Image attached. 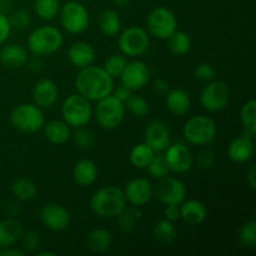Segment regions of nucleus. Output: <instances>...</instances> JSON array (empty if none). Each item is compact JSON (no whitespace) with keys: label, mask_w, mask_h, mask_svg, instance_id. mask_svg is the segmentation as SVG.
<instances>
[{"label":"nucleus","mask_w":256,"mask_h":256,"mask_svg":"<svg viewBox=\"0 0 256 256\" xmlns=\"http://www.w3.org/2000/svg\"><path fill=\"white\" fill-rule=\"evenodd\" d=\"M154 196L164 205H180L186 198V188L182 180L166 175L159 179L154 189Z\"/></svg>","instance_id":"12"},{"label":"nucleus","mask_w":256,"mask_h":256,"mask_svg":"<svg viewBox=\"0 0 256 256\" xmlns=\"http://www.w3.org/2000/svg\"><path fill=\"white\" fill-rule=\"evenodd\" d=\"M169 82L164 79H156L152 82V90L158 94H166L169 92Z\"/></svg>","instance_id":"48"},{"label":"nucleus","mask_w":256,"mask_h":256,"mask_svg":"<svg viewBox=\"0 0 256 256\" xmlns=\"http://www.w3.org/2000/svg\"><path fill=\"white\" fill-rule=\"evenodd\" d=\"M126 202L134 206L146 205L154 196V188L149 180L144 178H136L130 180L124 190Z\"/></svg>","instance_id":"16"},{"label":"nucleus","mask_w":256,"mask_h":256,"mask_svg":"<svg viewBox=\"0 0 256 256\" xmlns=\"http://www.w3.org/2000/svg\"><path fill=\"white\" fill-rule=\"evenodd\" d=\"M72 179L80 186H90L98 179V166L92 160L82 159L72 168Z\"/></svg>","instance_id":"24"},{"label":"nucleus","mask_w":256,"mask_h":256,"mask_svg":"<svg viewBox=\"0 0 256 256\" xmlns=\"http://www.w3.org/2000/svg\"><path fill=\"white\" fill-rule=\"evenodd\" d=\"M246 182L249 184V186L252 189H255L256 188V165L255 164H250L249 168L246 169Z\"/></svg>","instance_id":"49"},{"label":"nucleus","mask_w":256,"mask_h":256,"mask_svg":"<svg viewBox=\"0 0 256 256\" xmlns=\"http://www.w3.org/2000/svg\"><path fill=\"white\" fill-rule=\"evenodd\" d=\"M112 2L116 5H119V6H122V5H126L129 4L130 0H112Z\"/></svg>","instance_id":"52"},{"label":"nucleus","mask_w":256,"mask_h":256,"mask_svg":"<svg viewBox=\"0 0 256 256\" xmlns=\"http://www.w3.org/2000/svg\"><path fill=\"white\" fill-rule=\"evenodd\" d=\"M12 192L14 196L20 202H29L36 196L38 188L32 180L26 179V178H20L12 182Z\"/></svg>","instance_id":"33"},{"label":"nucleus","mask_w":256,"mask_h":256,"mask_svg":"<svg viewBox=\"0 0 256 256\" xmlns=\"http://www.w3.org/2000/svg\"><path fill=\"white\" fill-rule=\"evenodd\" d=\"M62 45V34L58 28L50 25L35 28L28 36V49L34 55H52Z\"/></svg>","instance_id":"3"},{"label":"nucleus","mask_w":256,"mask_h":256,"mask_svg":"<svg viewBox=\"0 0 256 256\" xmlns=\"http://www.w3.org/2000/svg\"><path fill=\"white\" fill-rule=\"evenodd\" d=\"M29 60L28 52L22 45L9 44L0 50V62L9 69H20Z\"/></svg>","instance_id":"23"},{"label":"nucleus","mask_w":256,"mask_h":256,"mask_svg":"<svg viewBox=\"0 0 256 256\" xmlns=\"http://www.w3.org/2000/svg\"><path fill=\"white\" fill-rule=\"evenodd\" d=\"M118 228L122 232H132L138 228L139 220L142 218V210L139 206H126L118 215Z\"/></svg>","instance_id":"30"},{"label":"nucleus","mask_w":256,"mask_h":256,"mask_svg":"<svg viewBox=\"0 0 256 256\" xmlns=\"http://www.w3.org/2000/svg\"><path fill=\"white\" fill-rule=\"evenodd\" d=\"M208 218V208L196 199L184 200L180 204V219L192 226L202 224Z\"/></svg>","instance_id":"20"},{"label":"nucleus","mask_w":256,"mask_h":256,"mask_svg":"<svg viewBox=\"0 0 256 256\" xmlns=\"http://www.w3.org/2000/svg\"><path fill=\"white\" fill-rule=\"evenodd\" d=\"M99 28L106 36H114L122 29L119 14L112 9H105L99 16Z\"/></svg>","instance_id":"31"},{"label":"nucleus","mask_w":256,"mask_h":256,"mask_svg":"<svg viewBox=\"0 0 256 256\" xmlns=\"http://www.w3.org/2000/svg\"><path fill=\"white\" fill-rule=\"evenodd\" d=\"M44 135L54 145H62L72 138L70 126L64 120H50L42 126Z\"/></svg>","instance_id":"25"},{"label":"nucleus","mask_w":256,"mask_h":256,"mask_svg":"<svg viewBox=\"0 0 256 256\" xmlns=\"http://www.w3.org/2000/svg\"><path fill=\"white\" fill-rule=\"evenodd\" d=\"M94 110L92 116H95L96 122L106 130H114L120 126L125 118V104L120 100H118L114 95H108L102 98L99 102Z\"/></svg>","instance_id":"7"},{"label":"nucleus","mask_w":256,"mask_h":256,"mask_svg":"<svg viewBox=\"0 0 256 256\" xmlns=\"http://www.w3.org/2000/svg\"><path fill=\"white\" fill-rule=\"evenodd\" d=\"M12 24L6 15L0 12V45L4 44L12 32Z\"/></svg>","instance_id":"45"},{"label":"nucleus","mask_w":256,"mask_h":256,"mask_svg":"<svg viewBox=\"0 0 256 256\" xmlns=\"http://www.w3.org/2000/svg\"><path fill=\"white\" fill-rule=\"evenodd\" d=\"M254 152V139L248 138L244 134L234 138L228 146V155H229L230 160L238 162V164H244V162L252 160Z\"/></svg>","instance_id":"19"},{"label":"nucleus","mask_w":256,"mask_h":256,"mask_svg":"<svg viewBox=\"0 0 256 256\" xmlns=\"http://www.w3.org/2000/svg\"><path fill=\"white\" fill-rule=\"evenodd\" d=\"M60 24L70 34H80L89 28L90 15L84 4L75 0L60 6Z\"/></svg>","instance_id":"8"},{"label":"nucleus","mask_w":256,"mask_h":256,"mask_svg":"<svg viewBox=\"0 0 256 256\" xmlns=\"http://www.w3.org/2000/svg\"><path fill=\"white\" fill-rule=\"evenodd\" d=\"M240 122L244 126L242 134L248 138L255 139L256 134V102L255 99H250L242 105L240 110Z\"/></svg>","instance_id":"28"},{"label":"nucleus","mask_w":256,"mask_h":256,"mask_svg":"<svg viewBox=\"0 0 256 256\" xmlns=\"http://www.w3.org/2000/svg\"><path fill=\"white\" fill-rule=\"evenodd\" d=\"M229 85L222 80H212L200 94V104L210 112H218L224 110L230 102Z\"/></svg>","instance_id":"11"},{"label":"nucleus","mask_w":256,"mask_h":256,"mask_svg":"<svg viewBox=\"0 0 256 256\" xmlns=\"http://www.w3.org/2000/svg\"><path fill=\"white\" fill-rule=\"evenodd\" d=\"M5 2H6V0H0V9H2V8L4 6Z\"/></svg>","instance_id":"54"},{"label":"nucleus","mask_w":256,"mask_h":256,"mask_svg":"<svg viewBox=\"0 0 256 256\" xmlns=\"http://www.w3.org/2000/svg\"><path fill=\"white\" fill-rule=\"evenodd\" d=\"M118 45L125 56H140L149 49L150 34L142 26H129L120 34Z\"/></svg>","instance_id":"10"},{"label":"nucleus","mask_w":256,"mask_h":256,"mask_svg":"<svg viewBox=\"0 0 256 256\" xmlns=\"http://www.w3.org/2000/svg\"><path fill=\"white\" fill-rule=\"evenodd\" d=\"M96 52L92 45L86 42H78L70 45L68 50V59L70 64L74 65L75 68L82 69L85 66H89L94 62Z\"/></svg>","instance_id":"21"},{"label":"nucleus","mask_w":256,"mask_h":256,"mask_svg":"<svg viewBox=\"0 0 256 256\" xmlns=\"http://www.w3.org/2000/svg\"><path fill=\"white\" fill-rule=\"evenodd\" d=\"M168 46L174 55H185L192 49V38L184 32H175L168 38Z\"/></svg>","instance_id":"34"},{"label":"nucleus","mask_w":256,"mask_h":256,"mask_svg":"<svg viewBox=\"0 0 256 256\" xmlns=\"http://www.w3.org/2000/svg\"><path fill=\"white\" fill-rule=\"evenodd\" d=\"M38 256H55V252H38Z\"/></svg>","instance_id":"53"},{"label":"nucleus","mask_w":256,"mask_h":256,"mask_svg":"<svg viewBox=\"0 0 256 256\" xmlns=\"http://www.w3.org/2000/svg\"><path fill=\"white\" fill-rule=\"evenodd\" d=\"M22 235V222L16 218H6L0 222V249L12 246Z\"/></svg>","instance_id":"26"},{"label":"nucleus","mask_w":256,"mask_h":256,"mask_svg":"<svg viewBox=\"0 0 256 256\" xmlns=\"http://www.w3.org/2000/svg\"><path fill=\"white\" fill-rule=\"evenodd\" d=\"M40 246V234L36 230H28L22 236V249L24 252H35Z\"/></svg>","instance_id":"42"},{"label":"nucleus","mask_w":256,"mask_h":256,"mask_svg":"<svg viewBox=\"0 0 256 256\" xmlns=\"http://www.w3.org/2000/svg\"><path fill=\"white\" fill-rule=\"evenodd\" d=\"M125 108H128L130 112H132L134 116L136 118H144L149 114V102H146V99H144L142 96L139 95H132L130 99L125 102Z\"/></svg>","instance_id":"39"},{"label":"nucleus","mask_w":256,"mask_h":256,"mask_svg":"<svg viewBox=\"0 0 256 256\" xmlns=\"http://www.w3.org/2000/svg\"><path fill=\"white\" fill-rule=\"evenodd\" d=\"M145 142L155 152H164L172 142L169 126L162 120H152L145 129Z\"/></svg>","instance_id":"17"},{"label":"nucleus","mask_w":256,"mask_h":256,"mask_svg":"<svg viewBox=\"0 0 256 256\" xmlns=\"http://www.w3.org/2000/svg\"><path fill=\"white\" fill-rule=\"evenodd\" d=\"M70 139L74 140L75 144L79 148H82V149L92 148L95 144V142H96L94 132L90 130L89 128H86V125L85 126L75 128V132H72Z\"/></svg>","instance_id":"37"},{"label":"nucleus","mask_w":256,"mask_h":256,"mask_svg":"<svg viewBox=\"0 0 256 256\" xmlns=\"http://www.w3.org/2000/svg\"><path fill=\"white\" fill-rule=\"evenodd\" d=\"M60 10L59 0H35L34 12L40 19L52 20L55 19Z\"/></svg>","instance_id":"35"},{"label":"nucleus","mask_w":256,"mask_h":256,"mask_svg":"<svg viewBox=\"0 0 256 256\" xmlns=\"http://www.w3.org/2000/svg\"><path fill=\"white\" fill-rule=\"evenodd\" d=\"M198 164L202 169L209 170L214 166L215 164V154L212 150L210 149H204L199 152V156H198Z\"/></svg>","instance_id":"44"},{"label":"nucleus","mask_w":256,"mask_h":256,"mask_svg":"<svg viewBox=\"0 0 256 256\" xmlns=\"http://www.w3.org/2000/svg\"><path fill=\"white\" fill-rule=\"evenodd\" d=\"M25 252L20 249H14L12 246L4 248V249H0V256H24Z\"/></svg>","instance_id":"51"},{"label":"nucleus","mask_w":256,"mask_h":256,"mask_svg":"<svg viewBox=\"0 0 256 256\" xmlns=\"http://www.w3.org/2000/svg\"><path fill=\"white\" fill-rule=\"evenodd\" d=\"M112 95H114L118 100H120V102H122L125 104L132 95V92L130 89H128L126 86H124V85H120L116 89L112 90Z\"/></svg>","instance_id":"47"},{"label":"nucleus","mask_w":256,"mask_h":256,"mask_svg":"<svg viewBox=\"0 0 256 256\" xmlns=\"http://www.w3.org/2000/svg\"><path fill=\"white\" fill-rule=\"evenodd\" d=\"M150 74L152 72L146 62L142 60H134V62H126V66L119 78L122 85L126 86L132 92H136L146 86L150 80Z\"/></svg>","instance_id":"15"},{"label":"nucleus","mask_w":256,"mask_h":256,"mask_svg":"<svg viewBox=\"0 0 256 256\" xmlns=\"http://www.w3.org/2000/svg\"><path fill=\"white\" fill-rule=\"evenodd\" d=\"M10 122L19 132L32 134L42 129L45 116L42 108L30 102H24L15 106L10 112Z\"/></svg>","instance_id":"6"},{"label":"nucleus","mask_w":256,"mask_h":256,"mask_svg":"<svg viewBox=\"0 0 256 256\" xmlns=\"http://www.w3.org/2000/svg\"><path fill=\"white\" fill-rule=\"evenodd\" d=\"M216 122L206 115H196L185 122L182 135L189 144L204 146L212 142L216 138Z\"/></svg>","instance_id":"4"},{"label":"nucleus","mask_w":256,"mask_h":256,"mask_svg":"<svg viewBox=\"0 0 256 256\" xmlns=\"http://www.w3.org/2000/svg\"><path fill=\"white\" fill-rule=\"evenodd\" d=\"M178 230L174 222L170 220H160L152 228V238L162 245H170L176 240Z\"/></svg>","instance_id":"29"},{"label":"nucleus","mask_w":256,"mask_h":256,"mask_svg":"<svg viewBox=\"0 0 256 256\" xmlns=\"http://www.w3.org/2000/svg\"><path fill=\"white\" fill-rule=\"evenodd\" d=\"M164 216L166 220H170V222H178L180 220V205H165L164 209Z\"/></svg>","instance_id":"46"},{"label":"nucleus","mask_w":256,"mask_h":256,"mask_svg":"<svg viewBox=\"0 0 256 256\" xmlns=\"http://www.w3.org/2000/svg\"><path fill=\"white\" fill-rule=\"evenodd\" d=\"M128 202L124 190L115 185H106L92 194L90 199V209L98 216L112 219L116 218L126 208Z\"/></svg>","instance_id":"2"},{"label":"nucleus","mask_w":256,"mask_h":256,"mask_svg":"<svg viewBox=\"0 0 256 256\" xmlns=\"http://www.w3.org/2000/svg\"><path fill=\"white\" fill-rule=\"evenodd\" d=\"M9 20L12 26H15L16 29H25L32 22L30 14L28 12H25V10H16V12H14L10 15Z\"/></svg>","instance_id":"43"},{"label":"nucleus","mask_w":256,"mask_h":256,"mask_svg":"<svg viewBox=\"0 0 256 256\" xmlns=\"http://www.w3.org/2000/svg\"><path fill=\"white\" fill-rule=\"evenodd\" d=\"M194 75L196 79H199L200 82H209L212 80L215 79V75H216V72H215L214 66L209 62H200L195 66L194 69Z\"/></svg>","instance_id":"41"},{"label":"nucleus","mask_w":256,"mask_h":256,"mask_svg":"<svg viewBox=\"0 0 256 256\" xmlns=\"http://www.w3.org/2000/svg\"><path fill=\"white\" fill-rule=\"evenodd\" d=\"M238 239L242 246L254 248L256 245V222L254 220L245 222L238 232Z\"/></svg>","instance_id":"40"},{"label":"nucleus","mask_w":256,"mask_h":256,"mask_svg":"<svg viewBox=\"0 0 256 256\" xmlns=\"http://www.w3.org/2000/svg\"><path fill=\"white\" fill-rule=\"evenodd\" d=\"M112 232L109 230L104 229V228L92 229L86 236L88 249L92 252H96V254H102V252L109 250V248L112 246Z\"/></svg>","instance_id":"27"},{"label":"nucleus","mask_w":256,"mask_h":256,"mask_svg":"<svg viewBox=\"0 0 256 256\" xmlns=\"http://www.w3.org/2000/svg\"><path fill=\"white\" fill-rule=\"evenodd\" d=\"M154 155L155 152L146 142H140V144L135 145L132 148V152H130L129 159L132 166L138 168V169H146Z\"/></svg>","instance_id":"32"},{"label":"nucleus","mask_w":256,"mask_h":256,"mask_svg":"<svg viewBox=\"0 0 256 256\" xmlns=\"http://www.w3.org/2000/svg\"><path fill=\"white\" fill-rule=\"evenodd\" d=\"M74 84L76 92L90 102H99L114 90V79L105 72L104 68L92 64L80 69Z\"/></svg>","instance_id":"1"},{"label":"nucleus","mask_w":256,"mask_h":256,"mask_svg":"<svg viewBox=\"0 0 256 256\" xmlns=\"http://www.w3.org/2000/svg\"><path fill=\"white\" fill-rule=\"evenodd\" d=\"M165 95H166L165 96V105L172 115L182 116V115L186 114L192 108L190 95L184 89H180V88L169 89V92Z\"/></svg>","instance_id":"22"},{"label":"nucleus","mask_w":256,"mask_h":256,"mask_svg":"<svg viewBox=\"0 0 256 256\" xmlns=\"http://www.w3.org/2000/svg\"><path fill=\"white\" fill-rule=\"evenodd\" d=\"M92 114L94 109L92 102L80 95L79 92L69 95L62 102V116L69 126H85L90 122Z\"/></svg>","instance_id":"5"},{"label":"nucleus","mask_w":256,"mask_h":256,"mask_svg":"<svg viewBox=\"0 0 256 256\" xmlns=\"http://www.w3.org/2000/svg\"><path fill=\"white\" fill-rule=\"evenodd\" d=\"M126 58L122 54H112L105 60L102 68L105 69V72L115 79V78H119L122 75V70L126 66Z\"/></svg>","instance_id":"36"},{"label":"nucleus","mask_w":256,"mask_h":256,"mask_svg":"<svg viewBox=\"0 0 256 256\" xmlns=\"http://www.w3.org/2000/svg\"><path fill=\"white\" fill-rule=\"evenodd\" d=\"M42 66H44V62H42V60L40 59L39 55H34V58H32V59L29 60V69L32 70V72H42Z\"/></svg>","instance_id":"50"},{"label":"nucleus","mask_w":256,"mask_h":256,"mask_svg":"<svg viewBox=\"0 0 256 256\" xmlns=\"http://www.w3.org/2000/svg\"><path fill=\"white\" fill-rule=\"evenodd\" d=\"M164 158L170 172H174L176 174L188 172L194 164L192 150L184 142H174V144L170 142L169 146L165 149Z\"/></svg>","instance_id":"13"},{"label":"nucleus","mask_w":256,"mask_h":256,"mask_svg":"<svg viewBox=\"0 0 256 256\" xmlns=\"http://www.w3.org/2000/svg\"><path fill=\"white\" fill-rule=\"evenodd\" d=\"M59 98V88L52 79H40L32 88L34 104L42 109L52 108Z\"/></svg>","instance_id":"18"},{"label":"nucleus","mask_w":256,"mask_h":256,"mask_svg":"<svg viewBox=\"0 0 256 256\" xmlns=\"http://www.w3.org/2000/svg\"><path fill=\"white\" fill-rule=\"evenodd\" d=\"M39 219L46 229L52 232H64L72 222L70 212L56 202L45 204L39 212Z\"/></svg>","instance_id":"14"},{"label":"nucleus","mask_w":256,"mask_h":256,"mask_svg":"<svg viewBox=\"0 0 256 256\" xmlns=\"http://www.w3.org/2000/svg\"><path fill=\"white\" fill-rule=\"evenodd\" d=\"M148 32L160 40H166L178 30V19L166 6H156L149 12L146 20Z\"/></svg>","instance_id":"9"},{"label":"nucleus","mask_w":256,"mask_h":256,"mask_svg":"<svg viewBox=\"0 0 256 256\" xmlns=\"http://www.w3.org/2000/svg\"><path fill=\"white\" fill-rule=\"evenodd\" d=\"M146 169H148V172H149V174L156 180L166 176V175H169V172H170V169H169V166H168L166 160H165L164 155H162V154L154 155V158H152V162H149V165H148Z\"/></svg>","instance_id":"38"}]
</instances>
